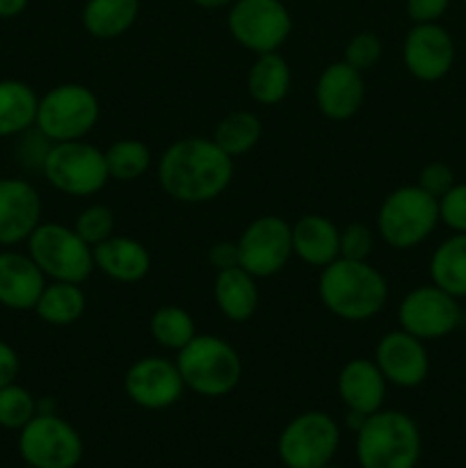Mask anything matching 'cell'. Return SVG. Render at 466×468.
Segmentation results:
<instances>
[{
  "label": "cell",
  "instance_id": "1",
  "mask_svg": "<svg viewBox=\"0 0 466 468\" xmlns=\"http://www.w3.org/2000/svg\"><path fill=\"white\" fill-rule=\"evenodd\" d=\"M233 158L213 137H183L172 142L158 160V186L178 204H208L228 190Z\"/></svg>",
  "mask_w": 466,
  "mask_h": 468
},
{
  "label": "cell",
  "instance_id": "2",
  "mask_svg": "<svg viewBox=\"0 0 466 468\" xmlns=\"http://www.w3.org/2000/svg\"><path fill=\"white\" fill-rule=\"evenodd\" d=\"M318 297L336 318L364 323L387 306L388 283L368 261L336 259L320 272Z\"/></svg>",
  "mask_w": 466,
  "mask_h": 468
},
{
  "label": "cell",
  "instance_id": "3",
  "mask_svg": "<svg viewBox=\"0 0 466 468\" xmlns=\"http://www.w3.org/2000/svg\"><path fill=\"white\" fill-rule=\"evenodd\" d=\"M356 462L361 468H416L420 460V430L409 414L379 410L356 430Z\"/></svg>",
  "mask_w": 466,
  "mask_h": 468
},
{
  "label": "cell",
  "instance_id": "4",
  "mask_svg": "<svg viewBox=\"0 0 466 468\" xmlns=\"http://www.w3.org/2000/svg\"><path fill=\"white\" fill-rule=\"evenodd\" d=\"M176 366L187 391L201 398L228 396L242 379V359L238 350L213 334H196L176 352Z\"/></svg>",
  "mask_w": 466,
  "mask_h": 468
},
{
  "label": "cell",
  "instance_id": "5",
  "mask_svg": "<svg viewBox=\"0 0 466 468\" xmlns=\"http://www.w3.org/2000/svg\"><path fill=\"white\" fill-rule=\"evenodd\" d=\"M439 222V199L416 183L388 192L377 210L379 238L393 250L418 247L432 236Z\"/></svg>",
  "mask_w": 466,
  "mask_h": 468
},
{
  "label": "cell",
  "instance_id": "6",
  "mask_svg": "<svg viewBox=\"0 0 466 468\" xmlns=\"http://www.w3.org/2000/svg\"><path fill=\"white\" fill-rule=\"evenodd\" d=\"M27 254L48 282L85 283L94 272V250L73 227L41 222L27 238Z\"/></svg>",
  "mask_w": 466,
  "mask_h": 468
},
{
  "label": "cell",
  "instance_id": "7",
  "mask_svg": "<svg viewBox=\"0 0 466 468\" xmlns=\"http://www.w3.org/2000/svg\"><path fill=\"white\" fill-rule=\"evenodd\" d=\"M101 117L99 96L80 82H62L39 96L35 128L50 142L85 140Z\"/></svg>",
  "mask_w": 466,
  "mask_h": 468
},
{
  "label": "cell",
  "instance_id": "8",
  "mask_svg": "<svg viewBox=\"0 0 466 468\" xmlns=\"http://www.w3.org/2000/svg\"><path fill=\"white\" fill-rule=\"evenodd\" d=\"M41 174L55 190L69 197H91L110 181L105 151L85 140L53 142Z\"/></svg>",
  "mask_w": 466,
  "mask_h": 468
},
{
  "label": "cell",
  "instance_id": "9",
  "mask_svg": "<svg viewBox=\"0 0 466 468\" xmlns=\"http://www.w3.org/2000/svg\"><path fill=\"white\" fill-rule=\"evenodd\" d=\"M228 35L254 55L277 53L292 32V16L283 0H236L228 7Z\"/></svg>",
  "mask_w": 466,
  "mask_h": 468
},
{
  "label": "cell",
  "instance_id": "10",
  "mask_svg": "<svg viewBox=\"0 0 466 468\" xmlns=\"http://www.w3.org/2000/svg\"><path fill=\"white\" fill-rule=\"evenodd\" d=\"M341 443V428L324 411L297 414L281 430L277 441L279 460L286 468H324L332 464Z\"/></svg>",
  "mask_w": 466,
  "mask_h": 468
},
{
  "label": "cell",
  "instance_id": "11",
  "mask_svg": "<svg viewBox=\"0 0 466 468\" xmlns=\"http://www.w3.org/2000/svg\"><path fill=\"white\" fill-rule=\"evenodd\" d=\"M238 265L256 279L281 272L292 259V224L279 215L251 219L236 240Z\"/></svg>",
  "mask_w": 466,
  "mask_h": 468
},
{
  "label": "cell",
  "instance_id": "12",
  "mask_svg": "<svg viewBox=\"0 0 466 468\" xmlns=\"http://www.w3.org/2000/svg\"><path fill=\"white\" fill-rule=\"evenodd\" d=\"M18 451L27 466L76 468L82 460V439L58 414H37L18 437Z\"/></svg>",
  "mask_w": 466,
  "mask_h": 468
},
{
  "label": "cell",
  "instance_id": "13",
  "mask_svg": "<svg viewBox=\"0 0 466 468\" xmlns=\"http://www.w3.org/2000/svg\"><path fill=\"white\" fill-rule=\"evenodd\" d=\"M460 320L461 309L457 304V297L434 283H425L409 291L397 306L400 329L414 334L420 341L448 336L460 327Z\"/></svg>",
  "mask_w": 466,
  "mask_h": 468
},
{
  "label": "cell",
  "instance_id": "14",
  "mask_svg": "<svg viewBox=\"0 0 466 468\" xmlns=\"http://www.w3.org/2000/svg\"><path fill=\"white\" fill-rule=\"evenodd\" d=\"M123 391L137 407L149 411L169 410L185 393L176 361L151 355L132 361L123 375Z\"/></svg>",
  "mask_w": 466,
  "mask_h": 468
},
{
  "label": "cell",
  "instance_id": "15",
  "mask_svg": "<svg viewBox=\"0 0 466 468\" xmlns=\"http://www.w3.org/2000/svg\"><path fill=\"white\" fill-rule=\"evenodd\" d=\"M402 62L420 82H437L455 64V41L439 23H414L402 44Z\"/></svg>",
  "mask_w": 466,
  "mask_h": 468
},
{
  "label": "cell",
  "instance_id": "16",
  "mask_svg": "<svg viewBox=\"0 0 466 468\" xmlns=\"http://www.w3.org/2000/svg\"><path fill=\"white\" fill-rule=\"evenodd\" d=\"M373 361L382 370L384 379L397 388L420 387L429 375V355L425 341L405 329L384 334L375 347Z\"/></svg>",
  "mask_w": 466,
  "mask_h": 468
},
{
  "label": "cell",
  "instance_id": "17",
  "mask_svg": "<svg viewBox=\"0 0 466 468\" xmlns=\"http://www.w3.org/2000/svg\"><path fill=\"white\" fill-rule=\"evenodd\" d=\"M41 224V197L26 178H0V245L26 242Z\"/></svg>",
  "mask_w": 466,
  "mask_h": 468
},
{
  "label": "cell",
  "instance_id": "18",
  "mask_svg": "<svg viewBox=\"0 0 466 468\" xmlns=\"http://www.w3.org/2000/svg\"><path fill=\"white\" fill-rule=\"evenodd\" d=\"M365 99L364 73L347 62H334L315 82V105L332 122H345L361 110Z\"/></svg>",
  "mask_w": 466,
  "mask_h": 468
},
{
  "label": "cell",
  "instance_id": "19",
  "mask_svg": "<svg viewBox=\"0 0 466 468\" xmlns=\"http://www.w3.org/2000/svg\"><path fill=\"white\" fill-rule=\"evenodd\" d=\"M388 382L373 359H350L336 379L338 398L347 411L370 416L379 411L387 400Z\"/></svg>",
  "mask_w": 466,
  "mask_h": 468
},
{
  "label": "cell",
  "instance_id": "20",
  "mask_svg": "<svg viewBox=\"0 0 466 468\" xmlns=\"http://www.w3.org/2000/svg\"><path fill=\"white\" fill-rule=\"evenodd\" d=\"M48 283L30 254L0 251V306L12 311H35L41 291Z\"/></svg>",
  "mask_w": 466,
  "mask_h": 468
},
{
  "label": "cell",
  "instance_id": "21",
  "mask_svg": "<svg viewBox=\"0 0 466 468\" xmlns=\"http://www.w3.org/2000/svg\"><path fill=\"white\" fill-rule=\"evenodd\" d=\"M292 256L323 270L341 259V229L324 215H302L292 224Z\"/></svg>",
  "mask_w": 466,
  "mask_h": 468
},
{
  "label": "cell",
  "instance_id": "22",
  "mask_svg": "<svg viewBox=\"0 0 466 468\" xmlns=\"http://www.w3.org/2000/svg\"><path fill=\"white\" fill-rule=\"evenodd\" d=\"M94 250V268L119 283H137L151 272V254L140 240L117 236L103 240Z\"/></svg>",
  "mask_w": 466,
  "mask_h": 468
},
{
  "label": "cell",
  "instance_id": "23",
  "mask_svg": "<svg viewBox=\"0 0 466 468\" xmlns=\"http://www.w3.org/2000/svg\"><path fill=\"white\" fill-rule=\"evenodd\" d=\"M213 297L222 315L231 323H247L259 309V286L240 265L215 274Z\"/></svg>",
  "mask_w": 466,
  "mask_h": 468
},
{
  "label": "cell",
  "instance_id": "24",
  "mask_svg": "<svg viewBox=\"0 0 466 468\" xmlns=\"http://www.w3.org/2000/svg\"><path fill=\"white\" fill-rule=\"evenodd\" d=\"M140 7V0H87L82 27L96 39H117L135 26Z\"/></svg>",
  "mask_w": 466,
  "mask_h": 468
},
{
  "label": "cell",
  "instance_id": "25",
  "mask_svg": "<svg viewBox=\"0 0 466 468\" xmlns=\"http://www.w3.org/2000/svg\"><path fill=\"white\" fill-rule=\"evenodd\" d=\"M291 67L281 53L256 55L247 73V91L259 105H279L291 91Z\"/></svg>",
  "mask_w": 466,
  "mask_h": 468
},
{
  "label": "cell",
  "instance_id": "26",
  "mask_svg": "<svg viewBox=\"0 0 466 468\" xmlns=\"http://www.w3.org/2000/svg\"><path fill=\"white\" fill-rule=\"evenodd\" d=\"M39 96L27 82L5 78L0 80V137L23 135L37 122Z\"/></svg>",
  "mask_w": 466,
  "mask_h": 468
},
{
  "label": "cell",
  "instance_id": "27",
  "mask_svg": "<svg viewBox=\"0 0 466 468\" xmlns=\"http://www.w3.org/2000/svg\"><path fill=\"white\" fill-rule=\"evenodd\" d=\"M87 311V295L82 283L48 282L35 304L37 318L53 327H69L78 323Z\"/></svg>",
  "mask_w": 466,
  "mask_h": 468
},
{
  "label": "cell",
  "instance_id": "28",
  "mask_svg": "<svg viewBox=\"0 0 466 468\" xmlns=\"http://www.w3.org/2000/svg\"><path fill=\"white\" fill-rule=\"evenodd\" d=\"M429 277L434 286L452 297H466V233H452L434 250L429 259Z\"/></svg>",
  "mask_w": 466,
  "mask_h": 468
},
{
  "label": "cell",
  "instance_id": "29",
  "mask_svg": "<svg viewBox=\"0 0 466 468\" xmlns=\"http://www.w3.org/2000/svg\"><path fill=\"white\" fill-rule=\"evenodd\" d=\"M263 135V123L251 110H233L217 122L213 131V142L231 158L245 155L254 149Z\"/></svg>",
  "mask_w": 466,
  "mask_h": 468
},
{
  "label": "cell",
  "instance_id": "30",
  "mask_svg": "<svg viewBox=\"0 0 466 468\" xmlns=\"http://www.w3.org/2000/svg\"><path fill=\"white\" fill-rule=\"evenodd\" d=\"M149 332L160 347L178 352L196 336V324L195 318L183 306L164 304L151 315Z\"/></svg>",
  "mask_w": 466,
  "mask_h": 468
},
{
  "label": "cell",
  "instance_id": "31",
  "mask_svg": "<svg viewBox=\"0 0 466 468\" xmlns=\"http://www.w3.org/2000/svg\"><path fill=\"white\" fill-rule=\"evenodd\" d=\"M151 163H154V155H151L149 146L140 140H132V137L112 142L105 149V165H108L110 178H114V181H137L149 172Z\"/></svg>",
  "mask_w": 466,
  "mask_h": 468
},
{
  "label": "cell",
  "instance_id": "32",
  "mask_svg": "<svg viewBox=\"0 0 466 468\" xmlns=\"http://www.w3.org/2000/svg\"><path fill=\"white\" fill-rule=\"evenodd\" d=\"M37 416V400L16 382L0 388V428L23 430Z\"/></svg>",
  "mask_w": 466,
  "mask_h": 468
},
{
  "label": "cell",
  "instance_id": "33",
  "mask_svg": "<svg viewBox=\"0 0 466 468\" xmlns=\"http://www.w3.org/2000/svg\"><path fill=\"white\" fill-rule=\"evenodd\" d=\"M73 229H76L78 236H80L87 245L96 247L103 240H108V238L114 236L117 219H114L112 208H108V206L103 204H91L80 210Z\"/></svg>",
  "mask_w": 466,
  "mask_h": 468
},
{
  "label": "cell",
  "instance_id": "34",
  "mask_svg": "<svg viewBox=\"0 0 466 468\" xmlns=\"http://www.w3.org/2000/svg\"><path fill=\"white\" fill-rule=\"evenodd\" d=\"M384 53V44L375 32L365 30V32H356L345 46V58L343 62H347L350 67H355L356 71H370L375 64L382 59Z\"/></svg>",
  "mask_w": 466,
  "mask_h": 468
},
{
  "label": "cell",
  "instance_id": "35",
  "mask_svg": "<svg viewBox=\"0 0 466 468\" xmlns=\"http://www.w3.org/2000/svg\"><path fill=\"white\" fill-rule=\"evenodd\" d=\"M375 247V231L361 222L341 229V259L368 261Z\"/></svg>",
  "mask_w": 466,
  "mask_h": 468
},
{
  "label": "cell",
  "instance_id": "36",
  "mask_svg": "<svg viewBox=\"0 0 466 468\" xmlns=\"http://www.w3.org/2000/svg\"><path fill=\"white\" fill-rule=\"evenodd\" d=\"M439 219L450 231L466 233V183H455L439 199Z\"/></svg>",
  "mask_w": 466,
  "mask_h": 468
},
{
  "label": "cell",
  "instance_id": "37",
  "mask_svg": "<svg viewBox=\"0 0 466 468\" xmlns=\"http://www.w3.org/2000/svg\"><path fill=\"white\" fill-rule=\"evenodd\" d=\"M416 186L428 192V195H432L434 199H441L455 186V172L446 163H429L420 169Z\"/></svg>",
  "mask_w": 466,
  "mask_h": 468
},
{
  "label": "cell",
  "instance_id": "38",
  "mask_svg": "<svg viewBox=\"0 0 466 468\" xmlns=\"http://www.w3.org/2000/svg\"><path fill=\"white\" fill-rule=\"evenodd\" d=\"M405 7L411 23H439L450 7V0H405Z\"/></svg>",
  "mask_w": 466,
  "mask_h": 468
},
{
  "label": "cell",
  "instance_id": "39",
  "mask_svg": "<svg viewBox=\"0 0 466 468\" xmlns=\"http://www.w3.org/2000/svg\"><path fill=\"white\" fill-rule=\"evenodd\" d=\"M208 263L213 265L217 272H222V270H228V268H236L238 265L236 242H228V240L215 242V245L208 250Z\"/></svg>",
  "mask_w": 466,
  "mask_h": 468
},
{
  "label": "cell",
  "instance_id": "40",
  "mask_svg": "<svg viewBox=\"0 0 466 468\" xmlns=\"http://www.w3.org/2000/svg\"><path fill=\"white\" fill-rule=\"evenodd\" d=\"M21 370V361H18L16 350L9 343L0 341V388L14 384Z\"/></svg>",
  "mask_w": 466,
  "mask_h": 468
},
{
  "label": "cell",
  "instance_id": "41",
  "mask_svg": "<svg viewBox=\"0 0 466 468\" xmlns=\"http://www.w3.org/2000/svg\"><path fill=\"white\" fill-rule=\"evenodd\" d=\"M30 0H0V18H16L26 12Z\"/></svg>",
  "mask_w": 466,
  "mask_h": 468
},
{
  "label": "cell",
  "instance_id": "42",
  "mask_svg": "<svg viewBox=\"0 0 466 468\" xmlns=\"http://www.w3.org/2000/svg\"><path fill=\"white\" fill-rule=\"evenodd\" d=\"M192 3L201 9H222V7H231L236 0H192Z\"/></svg>",
  "mask_w": 466,
  "mask_h": 468
},
{
  "label": "cell",
  "instance_id": "43",
  "mask_svg": "<svg viewBox=\"0 0 466 468\" xmlns=\"http://www.w3.org/2000/svg\"><path fill=\"white\" fill-rule=\"evenodd\" d=\"M324 468H334V466H332V464H327V466H324Z\"/></svg>",
  "mask_w": 466,
  "mask_h": 468
},
{
  "label": "cell",
  "instance_id": "44",
  "mask_svg": "<svg viewBox=\"0 0 466 468\" xmlns=\"http://www.w3.org/2000/svg\"><path fill=\"white\" fill-rule=\"evenodd\" d=\"M26 468H35V466H26Z\"/></svg>",
  "mask_w": 466,
  "mask_h": 468
},
{
  "label": "cell",
  "instance_id": "45",
  "mask_svg": "<svg viewBox=\"0 0 466 468\" xmlns=\"http://www.w3.org/2000/svg\"><path fill=\"white\" fill-rule=\"evenodd\" d=\"M464 5H466V0H464Z\"/></svg>",
  "mask_w": 466,
  "mask_h": 468
}]
</instances>
